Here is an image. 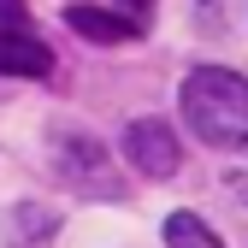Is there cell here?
I'll return each instance as SVG.
<instances>
[{"label":"cell","mask_w":248,"mask_h":248,"mask_svg":"<svg viewBox=\"0 0 248 248\" xmlns=\"http://www.w3.org/2000/svg\"><path fill=\"white\" fill-rule=\"evenodd\" d=\"M236 195H242V201H248V171H242V177H236Z\"/></svg>","instance_id":"cell-9"},{"label":"cell","mask_w":248,"mask_h":248,"mask_svg":"<svg viewBox=\"0 0 248 248\" xmlns=\"http://www.w3.org/2000/svg\"><path fill=\"white\" fill-rule=\"evenodd\" d=\"M53 213L42 207V201H24V207H12V225H6V242L12 248H24V242H42V236H53Z\"/></svg>","instance_id":"cell-7"},{"label":"cell","mask_w":248,"mask_h":248,"mask_svg":"<svg viewBox=\"0 0 248 248\" xmlns=\"http://www.w3.org/2000/svg\"><path fill=\"white\" fill-rule=\"evenodd\" d=\"M118 6H124V18L136 24V18H148V12H154V0H118Z\"/></svg>","instance_id":"cell-8"},{"label":"cell","mask_w":248,"mask_h":248,"mask_svg":"<svg viewBox=\"0 0 248 248\" xmlns=\"http://www.w3.org/2000/svg\"><path fill=\"white\" fill-rule=\"evenodd\" d=\"M0 71L6 77H47L53 53H47V42L30 36V30H0Z\"/></svg>","instance_id":"cell-4"},{"label":"cell","mask_w":248,"mask_h":248,"mask_svg":"<svg viewBox=\"0 0 248 248\" xmlns=\"http://www.w3.org/2000/svg\"><path fill=\"white\" fill-rule=\"evenodd\" d=\"M166 248H225V236L201 213H171L166 219Z\"/></svg>","instance_id":"cell-6"},{"label":"cell","mask_w":248,"mask_h":248,"mask_svg":"<svg viewBox=\"0 0 248 248\" xmlns=\"http://www.w3.org/2000/svg\"><path fill=\"white\" fill-rule=\"evenodd\" d=\"M65 24L77 30V36L83 42H130L136 36V24L130 18H118V12H101V6H65Z\"/></svg>","instance_id":"cell-5"},{"label":"cell","mask_w":248,"mask_h":248,"mask_svg":"<svg viewBox=\"0 0 248 248\" xmlns=\"http://www.w3.org/2000/svg\"><path fill=\"white\" fill-rule=\"evenodd\" d=\"M124 160H130L142 177H177L183 166V142L166 118H136L130 130H124Z\"/></svg>","instance_id":"cell-3"},{"label":"cell","mask_w":248,"mask_h":248,"mask_svg":"<svg viewBox=\"0 0 248 248\" xmlns=\"http://www.w3.org/2000/svg\"><path fill=\"white\" fill-rule=\"evenodd\" d=\"M53 171L71 183L77 195H118L124 183H118V171H112V160H107V148L95 142V136H83V130H59L53 136Z\"/></svg>","instance_id":"cell-2"},{"label":"cell","mask_w":248,"mask_h":248,"mask_svg":"<svg viewBox=\"0 0 248 248\" xmlns=\"http://www.w3.org/2000/svg\"><path fill=\"white\" fill-rule=\"evenodd\" d=\"M183 124L195 130V142L207 148H248V77L225 71V65H201L183 77Z\"/></svg>","instance_id":"cell-1"}]
</instances>
